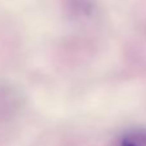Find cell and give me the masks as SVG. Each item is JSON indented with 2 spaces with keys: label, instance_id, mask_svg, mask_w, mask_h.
<instances>
[{
  "label": "cell",
  "instance_id": "6da1fadb",
  "mask_svg": "<svg viewBox=\"0 0 146 146\" xmlns=\"http://www.w3.org/2000/svg\"><path fill=\"white\" fill-rule=\"evenodd\" d=\"M146 145V133H135V135H125L118 146H145Z\"/></svg>",
  "mask_w": 146,
  "mask_h": 146
}]
</instances>
